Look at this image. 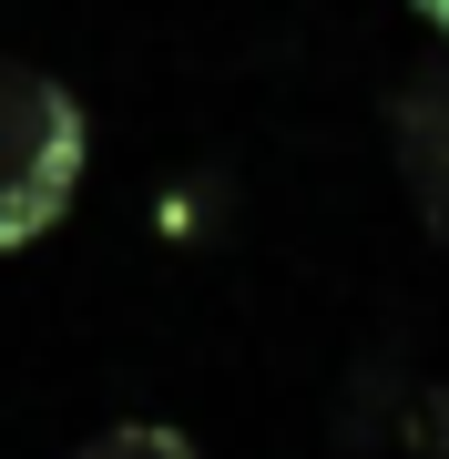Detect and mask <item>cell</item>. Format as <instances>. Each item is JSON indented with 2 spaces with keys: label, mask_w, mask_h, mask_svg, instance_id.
Segmentation results:
<instances>
[{
  "label": "cell",
  "mask_w": 449,
  "mask_h": 459,
  "mask_svg": "<svg viewBox=\"0 0 449 459\" xmlns=\"http://www.w3.org/2000/svg\"><path fill=\"white\" fill-rule=\"evenodd\" d=\"M92 174V113L72 82L0 62V255H31Z\"/></svg>",
  "instance_id": "cell-1"
},
{
  "label": "cell",
  "mask_w": 449,
  "mask_h": 459,
  "mask_svg": "<svg viewBox=\"0 0 449 459\" xmlns=\"http://www.w3.org/2000/svg\"><path fill=\"white\" fill-rule=\"evenodd\" d=\"M409 439L429 449V459H449V388H429V398H419V419H409Z\"/></svg>",
  "instance_id": "cell-4"
},
{
  "label": "cell",
  "mask_w": 449,
  "mask_h": 459,
  "mask_svg": "<svg viewBox=\"0 0 449 459\" xmlns=\"http://www.w3.org/2000/svg\"><path fill=\"white\" fill-rule=\"evenodd\" d=\"M72 459H194V439L164 429V419H113V429H92Z\"/></svg>",
  "instance_id": "cell-3"
},
{
  "label": "cell",
  "mask_w": 449,
  "mask_h": 459,
  "mask_svg": "<svg viewBox=\"0 0 449 459\" xmlns=\"http://www.w3.org/2000/svg\"><path fill=\"white\" fill-rule=\"evenodd\" d=\"M409 11L429 21V31H439V51H449V0H409Z\"/></svg>",
  "instance_id": "cell-5"
},
{
  "label": "cell",
  "mask_w": 449,
  "mask_h": 459,
  "mask_svg": "<svg viewBox=\"0 0 449 459\" xmlns=\"http://www.w3.org/2000/svg\"><path fill=\"white\" fill-rule=\"evenodd\" d=\"M388 143H399L409 204L429 214V225H449V62H429L419 82H399V102H388Z\"/></svg>",
  "instance_id": "cell-2"
}]
</instances>
